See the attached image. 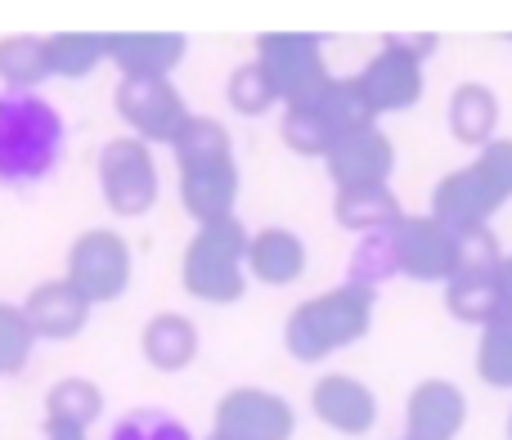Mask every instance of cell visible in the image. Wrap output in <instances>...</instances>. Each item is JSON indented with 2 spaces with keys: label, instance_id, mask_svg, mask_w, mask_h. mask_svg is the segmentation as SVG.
<instances>
[{
  "label": "cell",
  "instance_id": "cell-1",
  "mask_svg": "<svg viewBox=\"0 0 512 440\" xmlns=\"http://www.w3.org/2000/svg\"><path fill=\"white\" fill-rule=\"evenodd\" d=\"M68 153V122L41 95L0 90V189H32Z\"/></svg>",
  "mask_w": 512,
  "mask_h": 440
},
{
  "label": "cell",
  "instance_id": "cell-2",
  "mask_svg": "<svg viewBox=\"0 0 512 440\" xmlns=\"http://www.w3.org/2000/svg\"><path fill=\"white\" fill-rule=\"evenodd\" d=\"M373 306H378V292L337 283V288L319 292V297L301 301L292 310L288 324H283V346H288V355L297 364H319L328 355L355 346L360 337H369Z\"/></svg>",
  "mask_w": 512,
  "mask_h": 440
},
{
  "label": "cell",
  "instance_id": "cell-3",
  "mask_svg": "<svg viewBox=\"0 0 512 440\" xmlns=\"http://www.w3.org/2000/svg\"><path fill=\"white\" fill-rule=\"evenodd\" d=\"M248 252H252V234L243 229L239 216L225 220H207L194 229L180 261V288L203 306H234L248 292Z\"/></svg>",
  "mask_w": 512,
  "mask_h": 440
},
{
  "label": "cell",
  "instance_id": "cell-4",
  "mask_svg": "<svg viewBox=\"0 0 512 440\" xmlns=\"http://www.w3.org/2000/svg\"><path fill=\"white\" fill-rule=\"evenodd\" d=\"M256 63L265 68L283 108L319 104L324 90L333 86V72L324 63V45L310 32H261L256 36Z\"/></svg>",
  "mask_w": 512,
  "mask_h": 440
},
{
  "label": "cell",
  "instance_id": "cell-5",
  "mask_svg": "<svg viewBox=\"0 0 512 440\" xmlns=\"http://www.w3.org/2000/svg\"><path fill=\"white\" fill-rule=\"evenodd\" d=\"M99 194L113 216H149L162 194L153 149L135 135H117L99 149Z\"/></svg>",
  "mask_w": 512,
  "mask_h": 440
},
{
  "label": "cell",
  "instance_id": "cell-6",
  "mask_svg": "<svg viewBox=\"0 0 512 440\" xmlns=\"http://www.w3.org/2000/svg\"><path fill=\"white\" fill-rule=\"evenodd\" d=\"M113 108L122 117V126L144 144H171L176 149L180 131L189 126V104L176 90V81H140L122 77L113 90Z\"/></svg>",
  "mask_w": 512,
  "mask_h": 440
},
{
  "label": "cell",
  "instance_id": "cell-7",
  "mask_svg": "<svg viewBox=\"0 0 512 440\" xmlns=\"http://www.w3.org/2000/svg\"><path fill=\"white\" fill-rule=\"evenodd\" d=\"M63 279L90 301L108 306L131 288V247L117 229H86L68 247V274Z\"/></svg>",
  "mask_w": 512,
  "mask_h": 440
},
{
  "label": "cell",
  "instance_id": "cell-8",
  "mask_svg": "<svg viewBox=\"0 0 512 440\" xmlns=\"http://www.w3.org/2000/svg\"><path fill=\"white\" fill-rule=\"evenodd\" d=\"M212 432L225 440H292L297 414L288 400L265 387H234L216 400Z\"/></svg>",
  "mask_w": 512,
  "mask_h": 440
},
{
  "label": "cell",
  "instance_id": "cell-9",
  "mask_svg": "<svg viewBox=\"0 0 512 440\" xmlns=\"http://www.w3.org/2000/svg\"><path fill=\"white\" fill-rule=\"evenodd\" d=\"M504 207V194L486 180V171L472 162V167H459L450 176L436 180L432 189V220H441L454 238L477 234V229H490L495 212Z\"/></svg>",
  "mask_w": 512,
  "mask_h": 440
},
{
  "label": "cell",
  "instance_id": "cell-10",
  "mask_svg": "<svg viewBox=\"0 0 512 440\" xmlns=\"http://www.w3.org/2000/svg\"><path fill=\"white\" fill-rule=\"evenodd\" d=\"M400 274L414 283H450L459 265V238L432 216H405L396 229Z\"/></svg>",
  "mask_w": 512,
  "mask_h": 440
},
{
  "label": "cell",
  "instance_id": "cell-11",
  "mask_svg": "<svg viewBox=\"0 0 512 440\" xmlns=\"http://www.w3.org/2000/svg\"><path fill=\"white\" fill-rule=\"evenodd\" d=\"M355 77H360L364 95L373 99L378 117H391V113H405V108H414L418 99H423V86H427L423 59H418V54H409L405 45H396L391 36L382 41V50L373 54V59L364 63L360 72H355Z\"/></svg>",
  "mask_w": 512,
  "mask_h": 440
},
{
  "label": "cell",
  "instance_id": "cell-12",
  "mask_svg": "<svg viewBox=\"0 0 512 440\" xmlns=\"http://www.w3.org/2000/svg\"><path fill=\"white\" fill-rule=\"evenodd\" d=\"M324 171L333 180V189H364V185H391L396 171V144L387 131H360L342 135L333 144V153L324 158Z\"/></svg>",
  "mask_w": 512,
  "mask_h": 440
},
{
  "label": "cell",
  "instance_id": "cell-13",
  "mask_svg": "<svg viewBox=\"0 0 512 440\" xmlns=\"http://www.w3.org/2000/svg\"><path fill=\"white\" fill-rule=\"evenodd\" d=\"M310 409L337 436H369L378 423V396L369 391V382L351 373H324L310 387Z\"/></svg>",
  "mask_w": 512,
  "mask_h": 440
},
{
  "label": "cell",
  "instance_id": "cell-14",
  "mask_svg": "<svg viewBox=\"0 0 512 440\" xmlns=\"http://www.w3.org/2000/svg\"><path fill=\"white\" fill-rule=\"evenodd\" d=\"M185 32H108V63L122 77L171 81V72L185 63Z\"/></svg>",
  "mask_w": 512,
  "mask_h": 440
},
{
  "label": "cell",
  "instance_id": "cell-15",
  "mask_svg": "<svg viewBox=\"0 0 512 440\" xmlns=\"http://www.w3.org/2000/svg\"><path fill=\"white\" fill-rule=\"evenodd\" d=\"M468 427V396L445 378H427L405 400V440H459Z\"/></svg>",
  "mask_w": 512,
  "mask_h": 440
},
{
  "label": "cell",
  "instance_id": "cell-16",
  "mask_svg": "<svg viewBox=\"0 0 512 440\" xmlns=\"http://www.w3.org/2000/svg\"><path fill=\"white\" fill-rule=\"evenodd\" d=\"M90 310L95 306H90L68 279L36 283L23 301V315H27V324L36 328L41 342H68V337H77L81 328L90 324Z\"/></svg>",
  "mask_w": 512,
  "mask_h": 440
},
{
  "label": "cell",
  "instance_id": "cell-17",
  "mask_svg": "<svg viewBox=\"0 0 512 440\" xmlns=\"http://www.w3.org/2000/svg\"><path fill=\"white\" fill-rule=\"evenodd\" d=\"M180 203L198 225L234 216V203H239V167H234V158L180 171Z\"/></svg>",
  "mask_w": 512,
  "mask_h": 440
},
{
  "label": "cell",
  "instance_id": "cell-18",
  "mask_svg": "<svg viewBox=\"0 0 512 440\" xmlns=\"http://www.w3.org/2000/svg\"><path fill=\"white\" fill-rule=\"evenodd\" d=\"M140 355L149 360V369L158 373H185L189 364L198 360V328L189 315H176V310H162L144 324L140 333Z\"/></svg>",
  "mask_w": 512,
  "mask_h": 440
},
{
  "label": "cell",
  "instance_id": "cell-19",
  "mask_svg": "<svg viewBox=\"0 0 512 440\" xmlns=\"http://www.w3.org/2000/svg\"><path fill=\"white\" fill-rule=\"evenodd\" d=\"M445 122H450V135L468 149H486V144L499 140V99L486 81H459L450 95V108H445Z\"/></svg>",
  "mask_w": 512,
  "mask_h": 440
},
{
  "label": "cell",
  "instance_id": "cell-20",
  "mask_svg": "<svg viewBox=\"0 0 512 440\" xmlns=\"http://www.w3.org/2000/svg\"><path fill=\"white\" fill-rule=\"evenodd\" d=\"M248 270L252 279L270 283V288H288L306 274V243L301 234L283 225H265L252 234V252H248Z\"/></svg>",
  "mask_w": 512,
  "mask_h": 440
},
{
  "label": "cell",
  "instance_id": "cell-21",
  "mask_svg": "<svg viewBox=\"0 0 512 440\" xmlns=\"http://www.w3.org/2000/svg\"><path fill=\"white\" fill-rule=\"evenodd\" d=\"M333 220L346 234H378L396 229L405 220V207L391 194V185H364V189H337L333 194Z\"/></svg>",
  "mask_w": 512,
  "mask_h": 440
},
{
  "label": "cell",
  "instance_id": "cell-22",
  "mask_svg": "<svg viewBox=\"0 0 512 440\" xmlns=\"http://www.w3.org/2000/svg\"><path fill=\"white\" fill-rule=\"evenodd\" d=\"M50 81V59H45V36L9 32L0 36V90L36 95Z\"/></svg>",
  "mask_w": 512,
  "mask_h": 440
},
{
  "label": "cell",
  "instance_id": "cell-23",
  "mask_svg": "<svg viewBox=\"0 0 512 440\" xmlns=\"http://www.w3.org/2000/svg\"><path fill=\"white\" fill-rule=\"evenodd\" d=\"M104 414V391L90 378H59L45 391V423L68 427V432H90Z\"/></svg>",
  "mask_w": 512,
  "mask_h": 440
},
{
  "label": "cell",
  "instance_id": "cell-24",
  "mask_svg": "<svg viewBox=\"0 0 512 440\" xmlns=\"http://www.w3.org/2000/svg\"><path fill=\"white\" fill-rule=\"evenodd\" d=\"M45 59L50 77L86 81L99 63H108V32H54L45 36Z\"/></svg>",
  "mask_w": 512,
  "mask_h": 440
},
{
  "label": "cell",
  "instance_id": "cell-25",
  "mask_svg": "<svg viewBox=\"0 0 512 440\" xmlns=\"http://www.w3.org/2000/svg\"><path fill=\"white\" fill-rule=\"evenodd\" d=\"M445 310H450L459 324L486 328L490 319L504 310V288H499V274H459V279H450V283H445Z\"/></svg>",
  "mask_w": 512,
  "mask_h": 440
},
{
  "label": "cell",
  "instance_id": "cell-26",
  "mask_svg": "<svg viewBox=\"0 0 512 440\" xmlns=\"http://www.w3.org/2000/svg\"><path fill=\"white\" fill-rule=\"evenodd\" d=\"M319 113L328 117V126L337 131V140L378 126V108H373V99L364 95L360 77H333V86H328L324 99H319Z\"/></svg>",
  "mask_w": 512,
  "mask_h": 440
},
{
  "label": "cell",
  "instance_id": "cell-27",
  "mask_svg": "<svg viewBox=\"0 0 512 440\" xmlns=\"http://www.w3.org/2000/svg\"><path fill=\"white\" fill-rule=\"evenodd\" d=\"M400 274V256H396V234L391 229H378V234H364L355 243L351 261H346V283L364 292H378L387 279Z\"/></svg>",
  "mask_w": 512,
  "mask_h": 440
},
{
  "label": "cell",
  "instance_id": "cell-28",
  "mask_svg": "<svg viewBox=\"0 0 512 440\" xmlns=\"http://www.w3.org/2000/svg\"><path fill=\"white\" fill-rule=\"evenodd\" d=\"M477 378L495 391H512V306H504L477 342Z\"/></svg>",
  "mask_w": 512,
  "mask_h": 440
},
{
  "label": "cell",
  "instance_id": "cell-29",
  "mask_svg": "<svg viewBox=\"0 0 512 440\" xmlns=\"http://www.w3.org/2000/svg\"><path fill=\"white\" fill-rule=\"evenodd\" d=\"M279 135L297 158H319L324 162L337 144V131L328 126V117L319 113V104H301V108H283Z\"/></svg>",
  "mask_w": 512,
  "mask_h": 440
},
{
  "label": "cell",
  "instance_id": "cell-30",
  "mask_svg": "<svg viewBox=\"0 0 512 440\" xmlns=\"http://www.w3.org/2000/svg\"><path fill=\"white\" fill-rule=\"evenodd\" d=\"M176 167H203V162H225L234 158V140L230 131H225V122H216V117H189V126L180 131L176 140Z\"/></svg>",
  "mask_w": 512,
  "mask_h": 440
},
{
  "label": "cell",
  "instance_id": "cell-31",
  "mask_svg": "<svg viewBox=\"0 0 512 440\" xmlns=\"http://www.w3.org/2000/svg\"><path fill=\"white\" fill-rule=\"evenodd\" d=\"M36 342H41V337L27 324L23 306L0 301V378H18V373L27 369V360H32Z\"/></svg>",
  "mask_w": 512,
  "mask_h": 440
},
{
  "label": "cell",
  "instance_id": "cell-32",
  "mask_svg": "<svg viewBox=\"0 0 512 440\" xmlns=\"http://www.w3.org/2000/svg\"><path fill=\"white\" fill-rule=\"evenodd\" d=\"M225 104H230L239 117H265L274 104H279V95H274L265 68L252 59V63H239V68L230 72V81H225Z\"/></svg>",
  "mask_w": 512,
  "mask_h": 440
},
{
  "label": "cell",
  "instance_id": "cell-33",
  "mask_svg": "<svg viewBox=\"0 0 512 440\" xmlns=\"http://www.w3.org/2000/svg\"><path fill=\"white\" fill-rule=\"evenodd\" d=\"M108 440H194V432L171 409H126Z\"/></svg>",
  "mask_w": 512,
  "mask_h": 440
},
{
  "label": "cell",
  "instance_id": "cell-34",
  "mask_svg": "<svg viewBox=\"0 0 512 440\" xmlns=\"http://www.w3.org/2000/svg\"><path fill=\"white\" fill-rule=\"evenodd\" d=\"M504 270V247H499L495 229H477V234L459 238V265H454V279L459 274H499Z\"/></svg>",
  "mask_w": 512,
  "mask_h": 440
},
{
  "label": "cell",
  "instance_id": "cell-35",
  "mask_svg": "<svg viewBox=\"0 0 512 440\" xmlns=\"http://www.w3.org/2000/svg\"><path fill=\"white\" fill-rule=\"evenodd\" d=\"M477 167L486 171V180L499 189V194H504V203H508V198H512V140L499 135L495 144H486V149L477 153Z\"/></svg>",
  "mask_w": 512,
  "mask_h": 440
},
{
  "label": "cell",
  "instance_id": "cell-36",
  "mask_svg": "<svg viewBox=\"0 0 512 440\" xmlns=\"http://www.w3.org/2000/svg\"><path fill=\"white\" fill-rule=\"evenodd\" d=\"M41 432L45 440H90L86 432H68V427H50V423H41Z\"/></svg>",
  "mask_w": 512,
  "mask_h": 440
},
{
  "label": "cell",
  "instance_id": "cell-37",
  "mask_svg": "<svg viewBox=\"0 0 512 440\" xmlns=\"http://www.w3.org/2000/svg\"><path fill=\"white\" fill-rule=\"evenodd\" d=\"M499 288H504V306H512V256H504V270H499Z\"/></svg>",
  "mask_w": 512,
  "mask_h": 440
},
{
  "label": "cell",
  "instance_id": "cell-38",
  "mask_svg": "<svg viewBox=\"0 0 512 440\" xmlns=\"http://www.w3.org/2000/svg\"><path fill=\"white\" fill-rule=\"evenodd\" d=\"M504 436L512 440V409H508V423H504Z\"/></svg>",
  "mask_w": 512,
  "mask_h": 440
},
{
  "label": "cell",
  "instance_id": "cell-39",
  "mask_svg": "<svg viewBox=\"0 0 512 440\" xmlns=\"http://www.w3.org/2000/svg\"><path fill=\"white\" fill-rule=\"evenodd\" d=\"M207 440H225V436H216V432H212V436H207Z\"/></svg>",
  "mask_w": 512,
  "mask_h": 440
},
{
  "label": "cell",
  "instance_id": "cell-40",
  "mask_svg": "<svg viewBox=\"0 0 512 440\" xmlns=\"http://www.w3.org/2000/svg\"><path fill=\"white\" fill-rule=\"evenodd\" d=\"M400 440H405V436H400Z\"/></svg>",
  "mask_w": 512,
  "mask_h": 440
}]
</instances>
